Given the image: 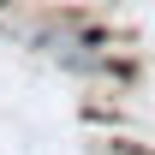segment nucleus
Masks as SVG:
<instances>
[{"label":"nucleus","instance_id":"nucleus-1","mask_svg":"<svg viewBox=\"0 0 155 155\" xmlns=\"http://www.w3.org/2000/svg\"><path fill=\"white\" fill-rule=\"evenodd\" d=\"M131 155H137V149H131Z\"/></svg>","mask_w":155,"mask_h":155}]
</instances>
